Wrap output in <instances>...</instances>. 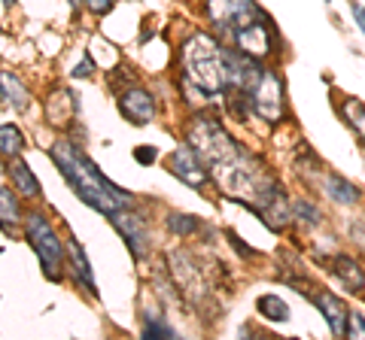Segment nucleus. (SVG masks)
Segmentation results:
<instances>
[{
  "label": "nucleus",
  "mask_w": 365,
  "mask_h": 340,
  "mask_svg": "<svg viewBox=\"0 0 365 340\" xmlns=\"http://www.w3.org/2000/svg\"><path fill=\"white\" fill-rule=\"evenodd\" d=\"M49 155H52L55 167L61 170V176L76 191V198L86 201L88 207H95V210H101V213H107L110 216L113 210H122V207H131L134 203L131 195H125L119 186H113L110 179L101 174V170L91 164L71 140H55Z\"/></svg>",
  "instance_id": "f257e3e1"
},
{
  "label": "nucleus",
  "mask_w": 365,
  "mask_h": 340,
  "mask_svg": "<svg viewBox=\"0 0 365 340\" xmlns=\"http://www.w3.org/2000/svg\"><path fill=\"white\" fill-rule=\"evenodd\" d=\"M182 67L186 79L198 85L204 95L213 97L225 88V70H222V49L207 33H195L186 46H182Z\"/></svg>",
  "instance_id": "f03ea898"
},
{
  "label": "nucleus",
  "mask_w": 365,
  "mask_h": 340,
  "mask_svg": "<svg viewBox=\"0 0 365 340\" xmlns=\"http://www.w3.org/2000/svg\"><path fill=\"white\" fill-rule=\"evenodd\" d=\"M25 234H28V240L34 246V253H37V258H40L46 280L58 282L61 274H64V243H61V237L55 234L49 219H46L43 213H28L25 216Z\"/></svg>",
  "instance_id": "7ed1b4c3"
},
{
  "label": "nucleus",
  "mask_w": 365,
  "mask_h": 340,
  "mask_svg": "<svg viewBox=\"0 0 365 340\" xmlns=\"http://www.w3.org/2000/svg\"><path fill=\"white\" fill-rule=\"evenodd\" d=\"M247 97H250L253 112H259V119L283 122V112H287L283 104H287V97H283V79L274 70H262L259 83L253 85V92H250Z\"/></svg>",
  "instance_id": "20e7f679"
},
{
  "label": "nucleus",
  "mask_w": 365,
  "mask_h": 340,
  "mask_svg": "<svg viewBox=\"0 0 365 340\" xmlns=\"http://www.w3.org/2000/svg\"><path fill=\"white\" fill-rule=\"evenodd\" d=\"M232 37H235V49L253 55V58H265V55H271V49H274V28L259 9H256V18L247 21L244 28H237Z\"/></svg>",
  "instance_id": "39448f33"
},
{
  "label": "nucleus",
  "mask_w": 365,
  "mask_h": 340,
  "mask_svg": "<svg viewBox=\"0 0 365 340\" xmlns=\"http://www.w3.org/2000/svg\"><path fill=\"white\" fill-rule=\"evenodd\" d=\"M207 16L216 31L235 33L237 28L256 18V6L253 0H207Z\"/></svg>",
  "instance_id": "423d86ee"
},
{
  "label": "nucleus",
  "mask_w": 365,
  "mask_h": 340,
  "mask_svg": "<svg viewBox=\"0 0 365 340\" xmlns=\"http://www.w3.org/2000/svg\"><path fill=\"white\" fill-rule=\"evenodd\" d=\"M107 219L113 222V228H116V231L125 237V243H128L131 255H134V258H143L146 249H150V234H146L143 219L137 216V213H128V207L113 210Z\"/></svg>",
  "instance_id": "0eeeda50"
},
{
  "label": "nucleus",
  "mask_w": 365,
  "mask_h": 340,
  "mask_svg": "<svg viewBox=\"0 0 365 340\" xmlns=\"http://www.w3.org/2000/svg\"><path fill=\"white\" fill-rule=\"evenodd\" d=\"M170 174L174 176H180L186 186H192V188H204L207 186V179H210V174H207V167H204V161L198 158V152L192 149V146H177L174 152H170Z\"/></svg>",
  "instance_id": "6e6552de"
},
{
  "label": "nucleus",
  "mask_w": 365,
  "mask_h": 340,
  "mask_svg": "<svg viewBox=\"0 0 365 340\" xmlns=\"http://www.w3.org/2000/svg\"><path fill=\"white\" fill-rule=\"evenodd\" d=\"M119 112L131 124H150L155 119V97L146 88L131 85L119 95Z\"/></svg>",
  "instance_id": "1a4fd4ad"
},
{
  "label": "nucleus",
  "mask_w": 365,
  "mask_h": 340,
  "mask_svg": "<svg viewBox=\"0 0 365 340\" xmlns=\"http://www.w3.org/2000/svg\"><path fill=\"white\" fill-rule=\"evenodd\" d=\"M314 304H317L319 310H323L329 328H332V334H335V337H344V334H347V319H350L347 304L341 301L338 294H332V292H317V294H314Z\"/></svg>",
  "instance_id": "9d476101"
},
{
  "label": "nucleus",
  "mask_w": 365,
  "mask_h": 340,
  "mask_svg": "<svg viewBox=\"0 0 365 340\" xmlns=\"http://www.w3.org/2000/svg\"><path fill=\"white\" fill-rule=\"evenodd\" d=\"M79 100L71 88H55V92L46 97V119L52 124H71L76 119Z\"/></svg>",
  "instance_id": "9b49d317"
},
{
  "label": "nucleus",
  "mask_w": 365,
  "mask_h": 340,
  "mask_svg": "<svg viewBox=\"0 0 365 340\" xmlns=\"http://www.w3.org/2000/svg\"><path fill=\"white\" fill-rule=\"evenodd\" d=\"M67 265H71V274L79 282V289H86L91 298H98V286H95V277H91V265H88V255L83 253V246L76 240L67 243Z\"/></svg>",
  "instance_id": "f8f14e48"
},
{
  "label": "nucleus",
  "mask_w": 365,
  "mask_h": 340,
  "mask_svg": "<svg viewBox=\"0 0 365 340\" xmlns=\"http://www.w3.org/2000/svg\"><path fill=\"white\" fill-rule=\"evenodd\" d=\"M9 176H13V188L21 198H40V179L34 176V170L19 155L9 158Z\"/></svg>",
  "instance_id": "ddd939ff"
},
{
  "label": "nucleus",
  "mask_w": 365,
  "mask_h": 340,
  "mask_svg": "<svg viewBox=\"0 0 365 340\" xmlns=\"http://www.w3.org/2000/svg\"><path fill=\"white\" fill-rule=\"evenodd\" d=\"M332 274L344 282L350 292H365V270L353 262L350 255H335L332 258Z\"/></svg>",
  "instance_id": "4468645a"
},
{
  "label": "nucleus",
  "mask_w": 365,
  "mask_h": 340,
  "mask_svg": "<svg viewBox=\"0 0 365 340\" xmlns=\"http://www.w3.org/2000/svg\"><path fill=\"white\" fill-rule=\"evenodd\" d=\"M0 92H4V104L13 110H28L31 104V92L21 85V79L9 70H0Z\"/></svg>",
  "instance_id": "2eb2a0df"
},
{
  "label": "nucleus",
  "mask_w": 365,
  "mask_h": 340,
  "mask_svg": "<svg viewBox=\"0 0 365 340\" xmlns=\"http://www.w3.org/2000/svg\"><path fill=\"white\" fill-rule=\"evenodd\" d=\"M323 188H326V195L338 201V203H356L362 195H359V188L350 183V179L344 176H338V174H326L323 176Z\"/></svg>",
  "instance_id": "dca6fc26"
},
{
  "label": "nucleus",
  "mask_w": 365,
  "mask_h": 340,
  "mask_svg": "<svg viewBox=\"0 0 365 340\" xmlns=\"http://www.w3.org/2000/svg\"><path fill=\"white\" fill-rule=\"evenodd\" d=\"M259 316H265L268 322H287L289 319V304L280 298V294H262L256 301Z\"/></svg>",
  "instance_id": "f3484780"
},
{
  "label": "nucleus",
  "mask_w": 365,
  "mask_h": 340,
  "mask_svg": "<svg viewBox=\"0 0 365 340\" xmlns=\"http://www.w3.org/2000/svg\"><path fill=\"white\" fill-rule=\"evenodd\" d=\"M21 222V210H19V198L13 195L9 188L0 186V225H4L6 231H13L16 225Z\"/></svg>",
  "instance_id": "a211bd4d"
},
{
  "label": "nucleus",
  "mask_w": 365,
  "mask_h": 340,
  "mask_svg": "<svg viewBox=\"0 0 365 340\" xmlns=\"http://www.w3.org/2000/svg\"><path fill=\"white\" fill-rule=\"evenodd\" d=\"M21 149H25V137H21V131L13 128V124H0V155L16 158V155H21Z\"/></svg>",
  "instance_id": "6ab92c4d"
},
{
  "label": "nucleus",
  "mask_w": 365,
  "mask_h": 340,
  "mask_svg": "<svg viewBox=\"0 0 365 340\" xmlns=\"http://www.w3.org/2000/svg\"><path fill=\"white\" fill-rule=\"evenodd\" d=\"M341 116H344L350 128L359 134V140H365V107L359 100H353V97L341 100Z\"/></svg>",
  "instance_id": "aec40b11"
},
{
  "label": "nucleus",
  "mask_w": 365,
  "mask_h": 340,
  "mask_svg": "<svg viewBox=\"0 0 365 340\" xmlns=\"http://www.w3.org/2000/svg\"><path fill=\"white\" fill-rule=\"evenodd\" d=\"M168 228L174 231L177 237H189V234H195L201 228V222L195 216H189V213H170V216H168Z\"/></svg>",
  "instance_id": "412c9836"
},
{
  "label": "nucleus",
  "mask_w": 365,
  "mask_h": 340,
  "mask_svg": "<svg viewBox=\"0 0 365 340\" xmlns=\"http://www.w3.org/2000/svg\"><path fill=\"white\" fill-rule=\"evenodd\" d=\"M292 216L299 219V222H304V225H319V222H323V213H319L314 203L304 201V198L292 203Z\"/></svg>",
  "instance_id": "4be33fe9"
},
{
  "label": "nucleus",
  "mask_w": 365,
  "mask_h": 340,
  "mask_svg": "<svg viewBox=\"0 0 365 340\" xmlns=\"http://www.w3.org/2000/svg\"><path fill=\"white\" fill-rule=\"evenodd\" d=\"M174 334L177 331L162 319V316L155 319L153 313H146V319H143V337H174Z\"/></svg>",
  "instance_id": "5701e85b"
},
{
  "label": "nucleus",
  "mask_w": 365,
  "mask_h": 340,
  "mask_svg": "<svg viewBox=\"0 0 365 340\" xmlns=\"http://www.w3.org/2000/svg\"><path fill=\"white\" fill-rule=\"evenodd\" d=\"M347 334H350V337H365V316H362V313H350V319H347Z\"/></svg>",
  "instance_id": "b1692460"
},
{
  "label": "nucleus",
  "mask_w": 365,
  "mask_h": 340,
  "mask_svg": "<svg viewBox=\"0 0 365 340\" xmlns=\"http://www.w3.org/2000/svg\"><path fill=\"white\" fill-rule=\"evenodd\" d=\"M83 4L88 6V13H95V16H107L113 6H116V0H83Z\"/></svg>",
  "instance_id": "393cba45"
},
{
  "label": "nucleus",
  "mask_w": 365,
  "mask_h": 340,
  "mask_svg": "<svg viewBox=\"0 0 365 340\" xmlns=\"http://www.w3.org/2000/svg\"><path fill=\"white\" fill-rule=\"evenodd\" d=\"M134 158H137V161H140L143 167H150L155 158H158V152H155V146H137V149H134Z\"/></svg>",
  "instance_id": "a878e982"
},
{
  "label": "nucleus",
  "mask_w": 365,
  "mask_h": 340,
  "mask_svg": "<svg viewBox=\"0 0 365 340\" xmlns=\"http://www.w3.org/2000/svg\"><path fill=\"white\" fill-rule=\"evenodd\" d=\"M228 243H232V246H235V249H237V253H241L244 258H253V255H256V249H253V246H247V243H244V240H241V237H237L235 231H228Z\"/></svg>",
  "instance_id": "bb28decb"
},
{
  "label": "nucleus",
  "mask_w": 365,
  "mask_h": 340,
  "mask_svg": "<svg viewBox=\"0 0 365 340\" xmlns=\"http://www.w3.org/2000/svg\"><path fill=\"white\" fill-rule=\"evenodd\" d=\"M91 73H95V64H91V58H83V61L76 64V70H73V76H76V79L91 76Z\"/></svg>",
  "instance_id": "cd10ccee"
},
{
  "label": "nucleus",
  "mask_w": 365,
  "mask_h": 340,
  "mask_svg": "<svg viewBox=\"0 0 365 340\" xmlns=\"http://www.w3.org/2000/svg\"><path fill=\"white\" fill-rule=\"evenodd\" d=\"M350 13H353V18H356L359 31L365 33V6H359V4H350Z\"/></svg>",
  "instance_id": "c85d7f7f"
},
{
  "label": "nucleus",
  "mask_w": 365,
  "mask_h": 340,
  "mask_svg": "<svg viewBox=\"0 0 365 340\" xmlns=\"http://www.w3.org/2000/svg\"><path fill=\"white\" fill-rule=\"evenodd\" d=\"M67 4H73V6H79V4H83V0H67Z\"/></svg>",
  "instance_id": "c756f323"
},
{
  "label": "nucleus",
  "mask_w": 365,
  "mask_h": 340,
  "mask_svg": "<svg viewBox=\"0 0 365 340\" xmlns=\"http://www.w3.org/2000/svg\"><path fill=\"white\" fill-rule=\"evenodd\" d=\"M326 4H332V0H326Z\"/></svg>",
  "instance_id": "7c9ffc66"
},
{
  "label": "nucleus",
  "mask_w": 365,
  "mask_h": 340,
  "mask_svg": "<svg viewBox=\"0 0 365 340\" xmlns=\"http://www.w3.org/2000/svg\"><path fill=\"white\" fill-rule=\"evenodd\" d=\"M0 174H4V170H0Z\"/></svg>",
  "instance_id": "2f4dec72"
}]
</instances>
